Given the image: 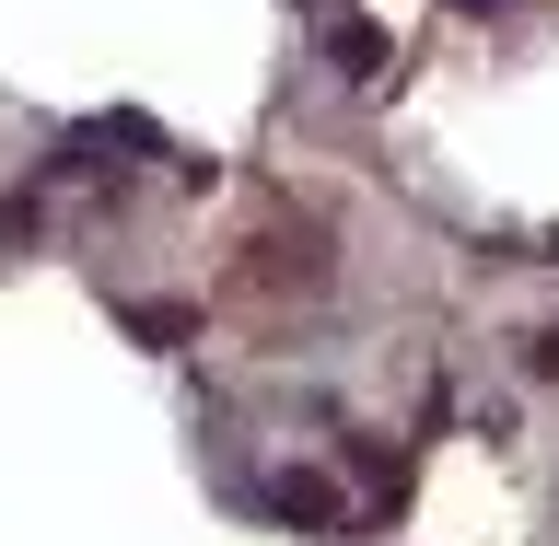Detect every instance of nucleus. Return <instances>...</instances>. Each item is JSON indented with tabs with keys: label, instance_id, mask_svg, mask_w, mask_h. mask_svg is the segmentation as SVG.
Listing matches in <instances>:
<instances>
[{
	"label": "nucleus",
	"instance_id": "1",
	"mask_svg": "<svg viewBox=\"0 0 559 546\" xmlns=\"http://www.w3.org/2000/svg\"><path fill=\"white\" fill-rule=\"evenodd\" d=\"M326 70H338V82H384V70H396V35L384 24H326Z\"/></svg>",
	"mask_w": 559,
	"mask_h": 546
},
{
	"label": "nucleus",
	"instance_id": "2",
	"mask_svg": "<svg viewBox=\"0 0 559 546\" xmlns=\"http://www.w3.org/2000/svg\"><path fill=\"white\" fill-rule=\"evenodd\" d=\"M269 512H280V523H304V535H326V523H338V488L304 477V465H280V477H269Z\"/></svg>",
	"mask_w": 559,
	"mask_h": 546
},
{
	"label": "nucleus",
	"instance_id": "3",
	"mask_svg": "<svg viewBox=\"0 0 559 546\" xmlns=\"http://www.w3.org/2000/svg\"><path fill=\"white\" fill-rule=\"evenodd\" d=\"M129 338L140 349H187L199 338V303H129Z\"/></svg>",
	"mask_w": 559,
	"mask_h": 546
},
{
	"label": "nucleus",
	"instance_id": "4",
	"mask_svg": "<svg viewBox=\"0 0 559 546\" xmlns=\"http://www.w3.org/2000/svg\"><path fill=\"white\" fill-rule=\"evenodd\" d=\"M536 373H559V326H548V338H536Z\"/></svg>",
	"mask_w": 559,
	"mask_h": 546
},
{
	"label": "nucleus",
	"instance_id": "5",
	"mask_svg": "<svg viewBox=\"0 0 559 546\" xmlns=\"http://www.w3.org/2000/svg\"><path fill=\"white\" fill-rule=\"evenodd\" d=\"M443 12H501V0H443Z\"/></svg>",
	"mask_w": 559,
	"mask_h": 546
}]
</instances>
